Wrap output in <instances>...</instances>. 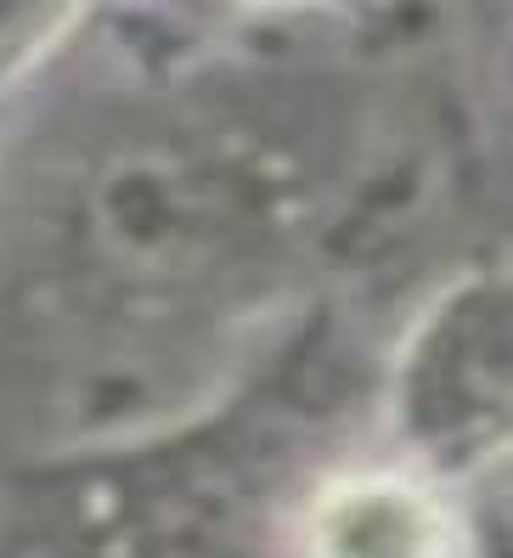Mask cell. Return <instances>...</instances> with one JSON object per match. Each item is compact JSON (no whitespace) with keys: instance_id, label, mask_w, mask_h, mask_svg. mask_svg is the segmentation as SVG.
I'll use <instances>...</instances> for the list:
<instances>
[{"instance_id":"obj_1","label":"cell","mask_w":513,"mask_h":558,"mask_svg":"<svg viewBox=\"0 0 513 558\" xmlns=\"http://www.w3.org/2000/svg\"><path fill=\"white\" fill-rule=\"evenodd\" d=\"M310 558H445V513L395 474L333 480L305 513Z\"/></svg>"}]
</instances>
